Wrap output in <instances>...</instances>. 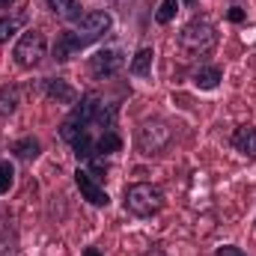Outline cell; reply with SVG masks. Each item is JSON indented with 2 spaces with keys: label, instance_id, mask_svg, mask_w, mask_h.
Segmentation results:
<instances>
[{
  "label": "cell",
  "instance_id": "obj_10",
  "mask_svg": "<svg viewBox=\"0 0 256 256\" xmlns=\"http://www.w3.org/2000/svg\"><path fill=\"white\" fill-rule=\"evenodd\" d=\"M45 96L51 102H57V104H74L78 102V90L63 78H48L45 80Z\"/></svg>",
  "mask_w": 256,
  "mask_h": 256
},
{
  "label": "cell",
  "instance_id": "obj_7",
  "mask_svg": "<svg viewBox=\"0 0 256 256\" xmlns=\"http://www.w3.org/2000/svg\"><path fill=\"white\" fill-rule=\"evenodd\" d=\"M126 66V57L120 48H102L90 57V74L92 78H110Z\"/></svg>",
  "mask_w": 256,
  "mask_h": 256
},
{
  "label": "cell",
  "instance_id": "obj_9",
  "mask_svg": "<svg viewBox=\"0 0 256 256\" xmlns=\"http://www.w3.org/2000/svg\"><path fill=\"white\" fill-rule=\"evenodd\" d=\"M86 45H84V39L74 33V30H66V33H60L57 36V45H54V60L57 63H68L78 51H84Z\"/></svg>",
  "mask_w": 256,
  "mask_h": 256
},
{
  "label": "cell",
  "instance_id": "obj_8",
  "mask_svg": "<svg viewBox=\"0 0 256 256\" xmlns=\"http://www.w3.org/2000/svg\"><path fill=\"white\" fill-rule=\"evenodd\" d=\"M74 185L80 188V196L90 202V206H98V208H104L108 202H110V196H108V191L90 176V170H80L78 167V173H74Z\"/></svg>",
  "mask_w": 256,
  "mask_h": 256
},
{
  "label": "cell",
  "instance_id": "obj_25",
  "mask_svg": "<svg viewBox=\"0 0 256 256\" xmlns=\"http://www.w3.org/2000/svg\"><path fill=\"white\" fill-rule=\"evenodd\" d=\"M146 256H167V254H164V250H149Z\"/></svg>",
  "mask_w": 256,
  "mask_h": 256
},
{
  "label": "cell",
  "instance_id": "obj_17",
  "mask_svg": "<svg viewBox=\"0 0 256 256\" xmlns=\"http://www.w3.org/2000/svg\"><path fill=\"white\" fill-rule=\"evenodd\" d=\"M114 152H122V137L110 128L96 140V155H114Z\"/></svg>",
  "mask_w": 256,
  "mask_h": 256
},
{
  "label": "cell",
  "instance_id": "obj_6",
  "mask_svg": "<svg viewBox=\"0 0 256 256\" xmlns=\"http://www.w3.org/2000/svg\"><path fill=\"white\" fill-rule=\"evenodd\" d=\"M110 24H114V18L108 12H84V18L74 21V33L84 39V45H92L110 30Z\"/></svg>",
  "mask_w": 256,
  "mask_h": 256
},
{
  "label": "cell",
  "instance_id": "obj_22",
  "mask_svg": "<svg viewBox=\"0 0 256 256\" xmlns=\"http://www.w3.org/2000/svg\"><path fill=\"white\" fill-rule=\"evenodd\" d=\"M214 256H248L242 248H232V244H226V248H218L214 250Z\"/></svg>",
  "mask_w": 256,
  "mask_h": 256
},
{
  "label": "cell",
  "instance_id": "obj_4",
  "mask_svg": "<svg viewBox=\"0 0 256 256\" xmlns=\"http://www.w3.org/2000/svg\"><path fill=\"white\" fill-rule=\"evenodd\" d=\"M134 143L143 155H161L170 143H173V128L167 126L164 120H146L137 126Z\"/></svg>",
  "mask_w": 256,
  "mask_h": 256
},
{
  "label": "cell",
  "instance_id": "obj_11",
  "mask_svg": "<svg viewBox=\"0 0 256 256\" xmlns=\"http://www.w3.org/2000/svg\"><path fill=\"white\" fill-rule=\"evenodd\" d=\"M232 149L244 158H256V126H238L232 131Z\"/></svg>",
  "mask_w": 256,
  "mask_h": 256
},
{
  "label": "cell",
  "instance_id": "obj_19",
  "mask_svg": "<svg viewBox=\"0 0 256 256\" xmlns=\"http://www.w3.org/2000/svg\"><path fill=\"white\" fill-rule=\"evenodd\" d=\"M176 9H179V0H161V6L155 12V21L158 24H170L173 15H176Z\"/></svg>",
  "mask_w": 256,
  "mask_h": 256
},
{
  "label": "cell",
  "instance_id": "obj_26",
  "mask_svg": "<svg viewBox=\"0 0 256 256\" xmlns=\"http://www.w3.org/2000/svg\"><path fill=\"white\" fill-rule=\"evenodd\" d=\"M3 3H15V0H3Z\"/></svg>",
  "mask_w": 256,
  "mask_h": 256
},
{
  "label": "cell",
  "instance_id": "obj_15",
  "mask_svg": "<svg viewBox=\"0 0 256 256\" xmlns=\"http://www.w3.org/2000/svg\"><path fill=\"white\" fill-rule=\"evenodd\" d=\"M12 152H15L21 161H33V158H39L42 143H39L36 137H21V140H15V143H12Z\"/></svg>",
  "mask_w": 256,
  "mask_h": 256
},
{
  "label": "cell",
  "instance_id": "obj_3",
  "mask_svg": "<svg viewBox=\"0 0 256 256\" xmlns=\"http://www.w3.org/2000/svg\"><path fill=\"white\" fill-rule=\"evenodd\" d=\"M98 108H102V98H98L96 92H86V96L80 98V104H74V110L63 120V126H60V137H63L66 143H72L80 131L90 128V122H96Z\"/></svg>",
  "mask_w": 256,
  "mask_h": 256
},
{
  "label": "cell",
  "instance_id": "obj_12",
  "mask_svg": "<svg viewBox=\"0 0 256 256\" xmlns=\"http://www.w3.org/2000/svg\"><path fill=\"white\" fill-rule=\"evenodd\" d=\"M194 86L196 90H206V92H212V90H218L220 86V80H224V68L220 66H200L196 72H194Z\"/></svg>",
  "mask_w": 256,
  "mask_h": 256
},
{
  "label": "cell",
  "instance_id": "obj_20",
  "mask_svg": "<svg viewBox=\"0 0 256 256\" xmlns=\"http://www.w3.org/2000/svg\"><path fill=\"white\" fill-rule=\"evenodd\" d=\"M12 182H15V167L9 161H0V194H9Z\"/></svg>",
  "mask_w": 256,
  "mask_h": 256
},
{
  "label": "cell",
  "instance_id": "obj_18",
  "mask_svg": "<svg viewBox=\"0 0 256 256\" xmlns=\"http://www.w3.org/2000/svg\"><path fill=\"white\" fill-rule=\"evenodd\" d=\"M18 108V90L15 86H0V116L12 114Z\"/></svg>",
  "mask_w": 256,
  "mask_h": 256
},
{
  "label": "cell",
  "instance_id": "obj_21",
  "mask_svg": "<svg viewBox=\"0 0 256 256\" xmlns=\"http://www.w3.org/2000/svg\"><path fill=\"white\" fill-rule=\"evenodd\" d=\"M18 24H21L18 18H3V21H0V45H3V42H9V36L18 30Z\"/></svg>",
  "mask_w": 256,
  "mask_h": 256
},
{
  "label": "cell",
  "instance_id": "obj_13",
  "mask_svg": "<svg viewBox=\"0 0 256 256\" xmlns=\"http://www.w3.org/2000/svg\"><path fill=\"white\" fill-rule=\"evenodd\" d=\"M45 3H48V9H51L54 15H60L66 21H80V18H84L78 0H45Z\"/></svg>",
  "mask_w": 256,
  "mask_h": 256
},
{
  "label": "cell",
  "instance_id": "obj_27",
  "mask_svg": "<svg viewBox=\"0 0 256 256\" xmlns=\"http://www.w3.org/2000/svg\"><path fill=\"white\" fill-rule=\"evenodd\" d=\"M185 3H194V0H185Z\"/></svg>",
  "mask_w": 256,
  "mask_h": 256
},
{
  "label": "cell",
  "instance_id": "obj_14",
  "mask_svg": "<svg viewBox=\"0 0 256 256\" xmlns=\"http://www.w3.org/2000/svg\"><path fill=\"white\" fill-rule=\"evenodd\" d=\"M72 149H74V158H78V161H90V158L96 155V140H92L90 128L80 131V134L72 140Z\"/></svg>",
  "mask_w": 256,
  "mask_h": 256
},
{
  "label": "cell",
  "instance_id": "obj_2",
  "mask_svg": "<svg viewBox=\"0 0 256 256\" xmlns=\"http://www.w3.org/2000/svg\"><path fill=\"white\" fill-rule=\"evenodd\" d=\"M179 45H182V51H188L191 57H202V54H208V51L218 45V30H214L206 18H194V21H188V24L182 27Z\"/></svg>",
  "mask_w": 256,
  "mask_h": 256
},
{
  "label": "cell",
  "instance_id": "obj_24",
  "mask_svg": "<svg viewBox=\"0 0 256 256\" xmlns=\"http://www.w3.org/2000/svg\"><path fill=\"white\" fill-rule=\"evenodd\" d=\"M84 256H102V250H98V248H86V250H84Z\"/></svg>",
  "mask_w": 256,
  "mask_h": 256
},
{
  "label": "cell",
  "instance_id": "obj_16",
  "mask_svg": "<svg viewBox=\"0 0 256 256\" xmlns=\"http://www.w3.org/2000/svg\"><path fill=\"white\" fill-rule=\"evenodd\" d=\"M152 57H155V51L152 48H140L137 54H134V60H131V74H137V78H149L152 74Z\"/></svg>",
  "mask_w": 256,
  "mask_h": 256
},
{
  "label": "cell",
  "instance_id": "obj_23",
  "mask_svg": "<svg viewBox=\"0 0 256 256\" xmlns=\"http://www.w3.org/2000/svg\"><path fill=\"white\" fill-rule=\"evenodd\" d=\"M226 18H230V21H236V24H238V21H244V12H242V9H238V6H232V9H230V12H226Z\"/></svg>",
  "mask_w": 256,
  "mask_h": 256
},
{
  "label": "cell",
  "instance_id": "obj_5",
  "mask_svg": "<svg viewBox=\"0 0 256 256\" xmlns=\"http://www.w3.org/2000/svg\"><path fill=\"white\" fill-rule=\"evenodd\" d=\"M45 51H48L45 36H42L39 30H27V33H21V39H18V45H15V51H12V57H15L18 66L33 68V66L45 57Z\"/></svg>",
  "mask_w": 256,
  "mask_h": 256
},
{
  "label": "cell",
  "instance_id": "obj_1",
  "mask_svg": "<svg viewBox=\"0 0 256 256\" xmlns=\"http://www.w3.org/2000/svg\"><path fill=\"white\" fill-rule=\"evenodd\" d=\"M126 208L137 218H152L164 208V191L152 182H134L126 188Z\"/></svg>",
  "mask_w": 256,
  "mask_h": 256
}]
</instances>
